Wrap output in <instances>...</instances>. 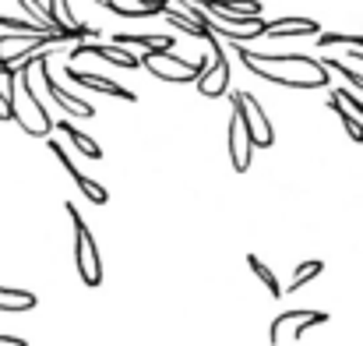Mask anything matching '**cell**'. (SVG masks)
Segmentation results:
<instances>
[{"label": "cell", "instance_id": "obj_22", "mask_svg": "<svg viewBox=\"0 0 363 346\" xmlns=\"http://www.w3.org/2000/svg\"><path fill=\"white\" fill-rule=\"evenodd\" d=\"M162 18H166V21H169L173 28H180V32H187V36H194V39H201V36L208 32L205 25H198V21H194V18H187L184 11H173V4H169V7L162 11Z\"/></svg>", "mask_w": 363, "mask_h": 346}, {"label": "cell", "instance_id": "obj_17", "mask_svg": "<svg viewBox=\"0 0 363 346\" xmlns=\"http://www.w3.org/2000/svg\"><path fill=\"white\" fill-rule=\"evenodd\" d=\"M18 7L25 11V18H32V21H39V25L53 28V18H50V11H46V4H43V0H18ZM53 32H57V28H53ZM60 36H64V32H60ZM67 36H71V32H67ZM78 36H85V39H99V32H96L92 25H89L85 32H78Z\"/></svg>", "mask_w": 363, "mask_h": 346}, {"label": "cell", "instance_id": "obj_21", "mask_svg": "<svg viewBox=\"0 0 363 346\" xmlns=\"http://www.w3.org/2000/svg\"><path fill=\"white\" fill-rule=\"evenodd\" d=\"M328 110H332V114H335L339 120H342V127H346L350 141H357V145H363V124H360V120H357L353 114H350V110H346V107H342V103H339L335 96H328Z\"/></svg>", "mask_w": 363, "mask_h": 346}, {"label": "cell", "instance_id": "obj_11", "mask_svg": "<svg viewBox=\"0 0 363 346\" xmlns=\"http://www.w3.org/2000/svg\"><path fill=\"white\" fill-rule=\"evenodd\" d=\"M226 148H230L233 170H237V173H247V166H250V159H254V145H250V138L243 134L240 117H237V114L230 117V131H226Z\"/></svg>", "mask_w": 363, "mask_h": 346}, {"label": "cell", "instance_id": "obj_3", "mask_svg": "<svg viewBox=\"0 0 363 346\" xmlns=\"http://www.w3.org/2000/svg\"><path fill=\"white\" fill-rule=\"evenodd\" d=\"M230 99H233V114L240 117V127L243 134L250 138V145L254 148H272L275 145V127H272V120L264 114V107L257 103V96L247 92V89H237Z\"/></svg>", "mask_w": 363, "mask_h": 346}, {"label": "cell", "instance_id": "obj_4", "mask_svg": "<svg viewBox=\"0 0 363 346\" xmlns=\"http://www.w3.org/2000/svg\"><path fill=\"white\" fill-rule=\"evenodd\" d=\"M208 60H212V53H208V57H201V60H194V64H191V60H184V57H177V53H141V67H145L152 78L169 82V85L198 82V78L205 75Z\"/></svg>", "mask_w": 363, "mask_h": 346}, {"label": "cell", "instance_id": "obj_23", "mask_svg": "<svg viewBox=\"0 0 363 346\" xmlns=\"http://www.w3.org/2000/svg\"><path fill=\"white\" fill-rule=\"evenodd\" d=\"M321 50H328V46H350V50H363V32L360 36H346V32H321L318 39H314Z\"/></svg>", "mask_w": 363, "mask_h": 346}, {"label": "cell", "instance_id": "obj_27", "mask_svg": "<svg viewBox=\"0 0 363 346\" xmlns=\"http://www.w3.org/2000/svg\"><path fill=\"white\" fill-rule=\"evenodd\" d=\"M0 346H28V340H21V336H4V333H0Z\"/></svg>", "mask_w": 363, "mask_h": 346}, {"label": "cell", "instance_id": "obj_26", "mask_svg": "<svg viewBox=\"0 0 363 346\" xmlns=\"http://www.w3.org/2000/svg\"><path fill=\"white\" fill-rule=\"evenodd\" d=\"M96 4H99L103 11H113V14H121V18H123V11H127V7H121L117 0H96Z\"/></svg>", "mask_w": 363, "mask_h": 346}, {"label": "cell", "instance_id": "obj_19", "mask_svg": "<svg viewBox=\"0 0 363 346\" xmlns=\"http://www.w3.org/2000/svg\"><path fill=\"white\" fill-rule=\"evenodd\" d=\"M0 28H4V32H14V36H43V32H53V28L32 21V18H14V14H0ZM82 39H85V36H82Z\"/></svg>", "mask_w": 363, "mask_h": 346}, {"label": "cell", "instance_id": "obj_12", "mask_svg": "<svg viewBox=\"0 0 363 346\" xmlns=\"http://www.w3.org/2000/svg\"><path fill=\"white\" fill-rule=\"evenodd\" d=\"M113 46H123V50H141V53H173L177 39L173 36H130V32H117L110 39Z\"/></svg>", "mask_w": 363, "mask_h": 346}, {"label": "cell", "instance_id": "obj_20", "mask_svg": "<svg viewBox=\"0 0 363 346\" xmlns=\"http://www.w3.org/2000/svg\"><path fill=\"white\" fill-rule=\"evenodd\" d=\"M247 269H250V272H254V276H257L264 286H268V293H272V297H286V293H282V283L275 279V272H272V269H268V265H264V261L254 254V251L247 254Z\"/></svg>", "mask_w": 363, "mask_h": 346}, {"label": "cell", "instance_id": "obj_25", "mask_svg": "<svg viewBox=\"0 0 363 346\" xmlns=\"http://www.w3.org/2000/svg\"><path fill=\"white\" fill-rule=\"evenodd\" d=\"M332 96H335V99H339L350 114L357 117V120H363V99L353 92V89H332Z\"/></svg>", "mask_w": 363, "mask_h": 346}, {"label": "cell", "instance_id": "obj_8", "mask_svg": "<svg viewBox=\"0 0 363 346\" xmlns=\"http://www.w3.org/2000/svg\"><path fill=\"white\" fill-rule=\"evenodd\" d=\"M82 57H99V60H106L113 67H123V71H138L141 67V57L138 53H130L123 46H113V43H78V46L67 50V60L71 64H78Z\"/></svg>", "mask_w": 363, "mask_h": 346}, {"label": "cell", "instance_id": "obj_29", "mask_svg": "<svg viewBox=\"0 0 363 346\" xmlns=\"http://www.w3.org/2000/svg\"><path fill=\"white\" fill-rule=\"evenodd\" d=\"M138 4H148V0H134V7H138Z\"/></svg>", "mask_w": 363, "mask_h": 346}, {"label": "cell", "instance_id": "obj_10", "mask_svg": "<svg viewBox=\"0 0 363 346\" xmlns=\"http://www.w3.org/2000/svg\"><path fill=\"white\" fill-rule=\"evenodd\" d=\"M64 75H67L74 85H82V89L106 92V96H113V99H121V103H138V96H134L130 89H123L121 82H113V78H106V75H92V71H78V67H64Z\"/></svg>", "mask_w": 363, "mask_h": 346}, {"label": "cell", "instance_id": "obj_16", "mask_svg": "<svg viewBox=\"0 0 363 346\" xmlns=\"http://www.w3.org/2000/svg\"><path fill=\"white\" fill-rule=\"evenodd\" d=\"M46 11H50V18H53V28L64 32V36H67V32H85V28H89V25H82V21L74 18V11H71L67 0H50Z\"/></svg>", "mask_w": 363, "mask_h": 346}, {"label": "cell", "instance_id": "obj_9", "mask_svg": "<svg viewBox=\"0 0 363 346\" xmlns=\"http://www.w3.org/2000/svg\"><path fill=\"white\" fill-rule=\"evenodd\" d=\"M50 152H53V156H57V163H60V166H64V170L71 173V180L78 184V191L85 195V202H92V205H106V202H110V191H106V188H103L99 180H92L89 173H82V170L74 166L71 152H67V148H64V145H60L57 138H50Z\"/></svg>", "mask_w": 363, "mask_h": 346}, {"label": "cell", "instance_id": "obj_24", "mask_svg": "<svg viewBox=\"0 0 363 346\" xmlns=\"http://www.w3.org/2000/svg\"><path fill=\"white\" fill-rule=\"evenodd\" d=\"M321 64H325L328 71H339V75H342V78H346V82L357 89V92H363V75L357 71V67H350V64H342V60H332V57H328V60H321Z\"/></svg>", "mask_w": 363, "mask_h": 346}, {"label": "cell", "instance_id": "obj_6", "mask_svg": "<svg viewBox=\"0 0 363 346\" xmlns=\"http://www.w3.org/2000/svg\"><path fill=\"white\" fill-rule=\"evenodd\" d=\"M201 39L208 43V53H212V60H208L205 75H201L194 85H198V96H205V99H219V96L230 89V53L223 50V43H219L212 32H205Z\"/></svg>", "mask_w": 363, "mask_h": 346}, {"label": "cell", "instance_id": "obj_5", "mask_svg": "<svg viewBox=\"0 0 363 346\" xmlns=\"http://www.w3.org/2000/svg\"><path fill=\"white\" fill-rule=\"evenodd\" d=\"M67 39H82L78 32L71 36H60V32H43V36H14V32H4L0 36V64L7 67H18L21 60H32L35 53H46Z\"/></svg>", "mask_w": 363, "mask_h": 346}, {"label": "cell", "instance_id": "obj_14", "mask_svg": "<svg viewBox=\"0 0 363 346\" xmlns=\"http://www.w3.org/2000/svg\"><path fill=\"white\" fill-rule=\"evenodd\" d=\"M264 36H321V25L314 18H279L264 25Z\"/></svg>", "mask_w": 363, "mask_h": 346}, {"label": "cell", "instance_id": "obj_1", "mask_svg": "<svg viewBox=\"0 0 363 346\" xmlns=\"http://www.w3.org/2000/svg\"><path fill=\"white\" fill-rule=\"evenodd\" d=\"M43 53H35L32 60H21L18 64V75L7 78V110H11V120L28 134V138H50L53 131V120H50V110L43 107V99L35 96L32 89V67L39 64Z\"/></svg>", "mask_w": 363, "mask_h": 346}, {"label": "cell", "instance_id": "obj_15", "mask_svg": "<svg viewBox=\"0 0 363 346\" xmlns=\"http://www.w3.org/2000/svg\"><path fill=\"white\" fill-rule=\"evenodd\" d=\"M198 7L205 11H230V14H240V18H261V4L257 0H194Z\"/></svg>", "mask_w": 363, "mask_h": 346}, {"label": "cell", "instance_id": "obj_13", "mask_svg": "<svg viewBox=\"0 0 363 346\" xmlns=\"http://www.w3.org/2000/svg\"><path fill=\"white\" fill-rule=\"evenodd\" d=\"M53 127H57V131H60V134H64V138H67L85 159H103V145H99L92 134H85L78 124H71V120H53Z\"/></svg>", "mask_w": 363, "mask_h": 346}, {"label": "cell", "instance_id": "obj_2", "mask_svg": "<svg viewBox=\"0 0 363 346\" xmlns=\"http://www.w3.org/2000/svg\"><path fill=\"white\" fill-rule=\"evenodd\" d=\"M64 209H67L71 227H74V269H78V279H82L89 290H96V286L103 283V254H99V244H96V237L89 230V223L82 220V212H78L74 202H64Z\"/></svg>", "mask_w": 363, "mask_h": 346}, {"label": "cell", "instance_id": "obj_18", "mask_svg": "<svg viewBox=\"0 0 363 346\" xmlns=\"http://www.w3.org/2000/svg\"><path fill=\"white\" fill-rule=\"evenodd\" d=\"M321 272H325V261H321V258L300 261V265H296V272H293V283H289V286H286L282 293H300V290H303L307 283H314V279H318Z\"/></svg>", "mask_w": 363, "mask_h": 346}, {"label": "cell", "instance_id": "obj_28", "mask_svg": "<svg viewBox=\"0 0 363 346\" xmlns=\"http://www.w3.org/2000/svg\"><path fill=\"white\" fill-rule=\"evenodd\" d=\"M0 120H11V110H7V92L0 89Z\"/></svg>", "mask_w": 363, "mask_h": 346}, {"label": "cell", "instance_id": "obj_7", "mask_svg": "<svg viewBox=\"0 0 363 346\" xmlns=\"http://www.w3.org/2000/svg\"><path fill=\"white\" fill-rule=\"evenodd\" d=\"M35 67H39V78H43V85H46V96H53V103H57L64 114L82 117V120L96 117V107H92L89 99H82V96H71L67 89H60V85H57V78H53V71H50V53H43Z\"/></svg>", "mask_w": 363, "mask_h": 346}]
</instances>
